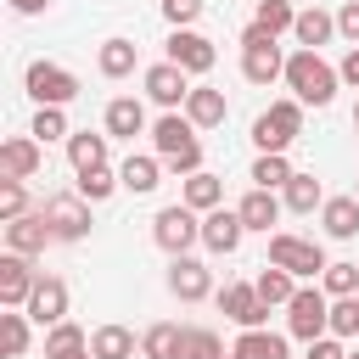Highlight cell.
<instances>
[{
    "instance_id": "ee69618b",
    "label": "cell",
    "mask_w": 359,
    "mask_h": 359,
    "mask_svg": "<svg viewBox=\"0 0 359 359\" xmlns=\"http://www.w3.org/2000/svg\"><path fill=\"white\" fill-rule=\"evenodd\" d=\"M337 34H342L348 45H359V0H348V6L337 11Z\"/></svg>"
},
{
    "instance_id": "e575fe53",
    "label": "cell",
    "mask_w": 359,
    "mask_h": 359,
    "mask_svg": "<svg viewBox=\"0 0 359 359\" xmlns=\"http://www.w3.org/2000/svg\"><path fill=\"white\" fill-rule=\"evenodd\" d=\"M28 135H34L39 146H50V140H67V118H62V107H39Z\"/></svg>"
},
{
    "instance_id": "52a82bcc",
    "label": "cell",
    "mask_w": 359,
    "mask_h": 359,
    "mask_svg": "<svg viewBox=\"0 0 359 359\" xmlns=\"http://www.w3.org/2000/svg\"><path fill=\"white\" fill-rule=\"evenodd\" d=\"M269 264H280V269H292L297 280L303 275H325V252H320V241H303V236H269Z\"/></svg>"
},
{
    "instance_id": "7a4b0ae2",
    "label": "cell",
    "mask_w": 359,
    "mask_h": 359,
    "mask_svg": "<svg viewBox=\"0 0 359 359\" xmlns=\"http://www.w3.org/2000/svg\"><path fill=\"white\" fill-rule=\"evenodd\" d=\"M151 140H157V157L174 168V174H202V140H196V123L180 118V112H163L151 123Z\"/></svg>"
},
{
    "instance_id": "cb8c5ba5",
    "label": "cell",
    "mask_w": 359,
    "mask_h": 359,
    "mask_svg": "<svg viewBox=\"0 0 359 359\" xmlns=\"http://www.w3.org/2000/svg\"><path fill=\"white\" fill-rule=\"evenodd\" d=\"M118 180H123V191L146 196V191H157V185H163V157H129V163L118 168Z\"/></svg>"
},
{
    "instance_id": "ab89813d",
    "label": "cell",
    "mask_w": 359,
    "mask_h": 359,
    "mask_svg": "<svg viewBox=\"0 0 359 359\" xmlns=\"http://www.w3.org/2000/svg\"><path fill=\"white\" fill-rule=\"evenodd\" d=\"M331 337H359V297L331 303Z\"/></svg>"
},
{
    "instance_id": "6da1fadb",
    "label": "cell",
    "mask_w": 359,
    "mask_h": 359,
    "mask_svg": "<svg viewBox=\"0 0 359 359\" xmlns=\"http://www.w3.org/2000/svg\"><path fill=\"white\" fill-rule=\"evenodd\" d=\"M337 79L342 73L331 62H320V50H292L286 56V84H292V101H303V107H331Z\"/></svg>"
},
{
    "instance_id": "836d02e7",
    "label": "cell",
    "mask_w": 359,
    "mask_h": 359,
    "mask_svg": "<svg viewBox=\"0 0 359 359\" xmlns=\"http://www.w3.org/2000/svg\"><path fill=\"white\" fill-rule=\"evenodd\" d=\"M180 359H224V342H219L213 331L191 325V331H185V342H180Z\"/></svg>"
},
{
    "instance_id": "603a6c76",
    "label": "cell",
    "mask_w": 359,
    "mask_h": 359,
    "mask_svg": "<svg viewBox=\"0 0 359 359\" xmlns=\"http://www.w3.org/2000/svg\"><path fill=\"white\" fill-rule=\"evenodd\" d=\"M67 157H73V168H79V174H90V168H107V135H90V129L67 135Z\"/></svg>"
},
{
    "instance_id": "8fae6325",
    "label": "cell",
    "mask_w": 359,
    "mask_h": 359,
    "mask_svg": "<svg viewBox=\"0 0 359 359\" xmlns=\"http://www.w3.org/2000/svg\"><path fill=\"white\" fill-rule=\"evenodd\" d=\"M196 84H191V73L185 67H174V62H157V67H146V95L157 101V107H185V95H191Z\"/></svg>"
},
{
    "instance_id": "816d5d0a",
    "label": "cell",
    "mask_w": 359,
    "mask_h": 359,
    "mask_svg": "<svg viewBox=\"0 0 359 359\" xmlns=\"http://www.w3.org/2000/svg\"><path fill=\"white\" fill-rule=\"evenodd\" d=\"M353 196H359V185H353Z\"/></svg>"
},
{
    "instance_id": "e0dca14e",
    "label": "cell",
    "mask_w": 359,
    "mask_h": 359,
    "mask_svg": "<svg viewBox=\"0 0 359 359\" xmlns=\"http://www.w3.org/2000/svg\"><path fill=\"white\" fill-rule=\"evenodd\" d=\"M168 292H174L180 303H202V297L213 292L208 264H196V258H174V269H168Z\"/></svg>"
},
{
    "instance_id": "4dcf8cb0",
    "label": "cell",
    "mask_w": 359,
    "mask_h": 359,
    "mask_svg": "<svg viewBox=\"0 0 359 359\" xmlns=\"http://www.w3.org/2000/svg\"><path fill=\"white\" fill-rule=\"evenodd\" d=\"M286 180H292L286 151H258V163H252V185H258V191H275V185H286Z\"/></svg>"
},
{
    "instance_id": "3957f363",
    "label": "cell",
    "mask_w": 359,
    "mask_h": 359,
    "mask_svg": "<svg viewBox=\"0 0 359 359\" xmlns=\"http://www.w3.org/2000/svg\"><path fill=\"white\" fill-rule=\"evenodd\" d=\"M297 135H303V101H275L269 112L252 118V140H258V151H286Z\"/></svg>"
},
{
    "instance_id": "ac0fdd59",
    "label": "cell",
    "mask_w": 359,
    "mask_h": 359,
    "mask_svg": "<svg viewBox=\"0 0 359 359\" xmlns=\"http://www.w3.org/2000/svg\"><path fill=\"white\" fill-rule=\"evenodd\" d=\"M241 213H230V208H213L208 219H202V247L208 252H236L241 247Z\"/></svg>"
},
{
    "instance_id": "7c38bea8",
    "label": "cell",
    "mask_w": 359,
    "mask_h": 359,
    "mask_svg": "<svg viewBox=\"0 0 359 359\" xmlns=\"http://www.w3.org/2000/svg\"><path fill=\"white\" fill-rule=\"evenodd\" d=\"M39 163H45V146L34 135H17V140L0 146V180H34Z\"/></svg>"
},
{
    "instance_id": "d6a6232c",
    "label": "cell",
    "mask_w": 359,
    "mask_h": 359,
    "mask_svg": "<svg viewBox=\"0 0 359 359\" xmlns=\"http://www.w3.org/2000/svg\"><path fill=\"white\" fill-rule=\"evenodd\" d=\"M95 62H101L107 79H123V73H135V45H129V39H107Z\"/></svg>"
},
{
    "instance_id": "2e32d148",
    "label": "cell",
    "mask_w": 359,
    "mask_h": 359,
    "mask_svg": "<svg viewBox=\"0 0 359 359\" xmlns=\"http://www.w3.org/2000/svg\"><path fill=\"white\" fill-rule=\"evenodd\" d=\"M45 241H56V236H50V224H45V213H22V219H11V224H6V252L34 258V252H45Z\"/></svg>"
},
{
    "instance_id": "9c48e42d",
    "label": "cell",
    "mask_w": 359,
    "mask_h": 359,
    "mask_svg": "<svg viewBox=\"0 0 359 359\" xmlns=\"http://www.w3.org/2000/svg\"><path fill=\"white\" fill-rule=\"evenodd\" d=\"M34 286H39L34 264H28L22 252H6V258H0V303H6V309H28Z\"/></svg>"
},
{
    "instance_id": "f1b7e54d",
    "label": "cell",
    "mask_w": 359,
    "mask_h": 359,
    "mask_svg": "<svg viewBox=\"0 0 359 359\" xmlns=\"http://www.w3.org/2000/svg\"><path fill=\"white\" fill-rule=\"evenodd\" d=\"M252 286H258V297H264V303H292V297H297V275H292V269H280V264H264V275H258Z\"/></svg>"
},
{
    "instance_id": "f907efd6",
    "label": "cell",
    "mask_w": 359,
    "mask_h": 359,
    "mask_svg": "<svg viewBox=\"0 0 359 359\" xmlns=\"http://www.w3.org/2000/svg\"><path fill=\"white\" fill-rule=\"evenodd\" d=\"M348 359H359V353H348Z\"/></svg>"
},
{
    "instance_id": "44dd1931",
    "label": "cell",
    "mask_w": 359,
    "mask_h": 359,
    "mask_svg": "<svg viewBox=\"0 0 359 359\" xmlns=\"http://www.w3.org/2000/svg\"><path fill=\"white\" fill-rule=\"evenodd\" d=\"M146 129V107L135 101V95H118V101H107V135H118V140H135Z\"/></svg>"
},
{
    "instance_id": "7402d4cb",
    "label": "cell",
    "mask_w": 359,
    "mask_h": 359,
    "mask_svg": "<svg viewBox=\"0 0 359 359\" xmlns=\"http://www.w3.org/2000/svg\"><path fill=\"white\" fill-rule=\"evenodd\" d=\"M292 34H297V45H303V50H320V45L337 34V17H331V11H320V6H309V11H297V28H292Z\"/></svg>"
},
{
    "instance_id": "9a60e30c",
    "label": "cell",
    "mask_w": 359,
    "mask_h": 359,
    "mask_svg": "<svg viewBox=\"0 0 359 359\" xmlns=\"http://www.w3.org/2000/svg\"><path fill=\"white\" fill-rule=\"evenodd\" d=\"M168 62L185 67V73H208V67H213V39H202V34H191V28H174Z\"/></svg>"
},
{
    "instance_id": "30bf717a",
    "label": "cell",
    "mask_w": 359,
    "mask_h": 359,
    "mask_svg": "<svg viewBox=\"0 0 359 359\" xmlns=\"http://www.w3.org/2000/svg\"><path fill=\"white\" fill-rule=\"evenodd\" d=\"M219 309H224V320H236L241 331H264V320H269V303L258 297V286H224V292H219Z\"/></svg>"
},
{
    "instance_id": "83f0119b",
    "label": "cell",
    "mask_w": 359,
    "mask_h": 359,
    "mask_svg": "<svg viewBox=\"0 0 359 359\" xmlns=\"http://www.w3.org/2000/svg\"><path fill=\"white\" fill-rule=\"evenodd\" d=\"M180 342H185V331H180L174 320H157V325L140 337V353H146V359H180Z\"/></svg>"
},
{
    "instance_id": "60d3db41",
    "label": "cell",
    "mask_w": 359,
    "mask_h": 359,
    "mask_svg": "<svg viewBox=\"0 0 359 359\" xmlns=\"http://www.w3.org/2000/svg\"><path fill=\"white\" fill-rule=\"evenodd\" d=\"M28 213V191H22V180H6L0 185V219L11 224V219H22Z\"/></svg>"
},
{
    "instance_id": "1f68e13d",
    "label": "cell",
    "mask_w": 359,
    "mask_h": 359,
    "mask_svg": "<svg viewBox=\"0 0 359 359\" xmlns=\"http://www.w3.org/2000/svg\"><path fill=\"white\" fill-rule=\"evenodd\" d=\"M286 208H292V213H314V208H325L320 180H314V174H292V180H286Z\"/></svg>"
},
{
    "instance_id": "4fadbf2b",
    "label": "cell",
    "mask_w": 359,
    "mask_h": 359,
    "mask_svg": "<svg viewBox=\"0 0 359 359\" xmlns=\"http://www.w3.org/2000/svg\"><path fill=\"white\" fill-rule=\"evenodd\" d=\"M241 73H247V84H275V79H286V56H280V45H275V39H264V45H241Z\"/></svg>"
},
{
    "instance_id": "74e56055",
    "label": "cell",
    "mask_w": 359,
    "mask_h": 359,
    "mask_svg": "<svg viewBox=\"0 0 359 359\" xmlns=\"http://www.w3.org/2000/svg\"><path fill=\"white\" fill-rule=\"evenodd\" d=\"M325 292L331 297H359V264H325Z\"/></svg>"
},
{
    "instance_id": "ffe728a7",
    "label": "cell",
    "mask_w": 359,
    "mask_h": 359,
    "mask_svg": "<svg viewBox=\"0 0 359 359\" xmlns=\"http://www.w3.org/2000/svg\"><path fill=\"white\" fill-rule=\"evenodd\" d=\"M320 224H325V236L353 241V236H359V196H331V202L320 208Z\"/></svg>"
},
{
    "instance_id": "8d00e7d4",
    "label": "cell",
    "mask_w": 359,
    "mask_h": 359,
    "mask_svg": "<svg viewBox=\"0 0 359 359\" xmlns=\"http://www.w3.org/2000/svg\"><path fill=\"white\" fill-rule=\"evenodd\" d=\"M0 348H6V359H22V348H28V325H22L17 309L0 314Z\"/></svg>"
},
{
    "instance_id": "4316f807",
    "label": "cell",
    "mask_w": 359,
    "mask_h": 359,
    "mask_svg": "<svg viewBox=\"0 0 359 359\" xmlns=\"http://www.w3.org/2000/svg\"><path fill=\"white\" fill-rule=\"evenodd\" d=\"M230 359H286V337H275V331H241L236 348H230Z\"/></svg>"
},
{
    "instance_id": "c3c4849f",
    "label": "cell",
    "mask_w": 359,
    "mask_h": 359,
    "mask_svg": "<svg viewBox=\"0 0 359 359\" xmlns=\"http://www.w3.org/2000/svg\"><path fill=\"white\" fill-rule=\"evenodd\" d=\"M50 0H11V11H22V17H34V11H45Z\"/></svg>"
},
{
    "instance_id": "277c9868",
    "label": "cell",
    "mask_w": 359,
    "mask_h": 359,
    "mask_svg": "<svg viewBox=\"0 0 359 359\" xmlns=\"http://www.w3.org/2000/svg\"><path fill=\"white\" fill-rule=\"evenodd\" d=\"M286 331L303 337V342H320L331 331V303H325L320 286H297V297L286 303Z\"/></svg>"
},
{
    "instance_id": "d4e9b609",
    "label": "cell",
    "mask_w": 359,
    "mask_h": 359,
    "mask_svg": "<svg viewBox=\"0 0 359 359\" xmlns=\"http://www.w3.org/2000/svg\"><path fill=\"white\" fill-rule=\"evenodd\" d=\"M219 202H224V180H219V174H208V168H202V174H185V208L213 213Z\"/></svg>"
},
{
    "instance_id": "f35d334b",
    "label": "cell",
    "mask_w": 359,
    "mask_h": 359,
    "mask_svg": "<svg viewBox=\"0 0 359 359\" xmlns=\"http://www.w3.org/2000/svg\"><path fill=\"white\" fill-rule=\"evenodd\" d=\"M252 22L269 28V34H280V28H297V11H292V0H258V17Z\"/></svg>"
},
{
    "instance_id": "d6986e66",
    "label": "cell",
    "mask_w": 359,
    "mask_h": 359,
    "mask_svg": "<svg viewBox=\"0 0 359 359\" xmlns=\"http://www.w3.org/2000/svg\"><path fill=\"white\" fill-rule=\"evenodd\" d=\"M224 90H213V84H196L191 95H185V118L196 123V129H219L224 123Z\"/></svg>"
},
{
    "instance_id": "5bb4252c",
    "label": "cell",
    "mask_w": 359,
    "mask_h": 359,
    "mask_svg": "<svg viewBox=\"0 0 359 359\" xmlns=\"http://www.w3.org/2000/svg\"><path fill=\"white\" fill-rule=\"evenodd\" d=\"M22 314L39 320V325H62V320H67V286H62L56 275H39V286H34V297H28Z\"/></svg>"
},
{
    "instance_id": "d590c367",
    "label": "cell",
    "mask_w": 359,
    "mask_h": 359,
    "mask_svg": "<svg viewBox=\"0 0 359 359\" xmlns=\"http://www.w3.org/2000/svg\"><path fill=\"white\" fill-rule=\"evenodd\" d=\"M118 185H123V180H118L112 168H90V174H79V196H84V202H107Z\"/></svg>"
},
{
    "instance_id": "f546056e",
    "label": "cell",
    "mask_w": 359,
    "mask_h": 359,
    "mask_svg": "<svg viewBox=\"0 0 359 359\" xmlns=\"http://www.w3.org/2000/svg\"><path fill=\"white\" fill-rule=\"evenodd\" d=\"M90 353H95V359H129V353H135V331H129V325H101V331L90 337Z\"/></svg>"
},
{
    "instance_id": "7bdbcfd3",
    "label": "cell",
    "mask_w": 359,
    "mask_h": 359,
    "mask_svg": "<svg viewBox=\"0 0 359 359\" xmlns=\"http://www.w3.org/2000/svg\"><path fill=\"white\" fill-rule=\"evenodd\" d=\"M79 342H90V337H84L73 320H62V325H50V337H45V353H50V348H79Z\"/></svg>"
},
{
    "instance_id": "bcb514c9",
    "label": "cell",
    "mask_w": 359,
    "mask_h": 359,
    "mask_svg": "<svg viewBox=\"0 0 359 359\" xmlns=\"http://www.w3.org/2000/svg\"><path fill=\"white\" fill-rule=\"evenodd\" d=\"M45 359H95V353H90V342H79V348H50Z\"/></svg>"
},
{
    "instance_id": "7dc6e473",
    "label": "cell",
    "mask_w": 359,
    "mask_h": 359,
    "mask_svg": "<svg viewBox=\"0 0 359 359\" xmlns=\"http://www.w3.org/2000/svg\"><path fill=\"white\" fill-rule=\"evenodd\" d=\"M337 73H342V79H348V84H359V45H353V50H348V56H342V67H337Z\"/></svg>"
},
{
    "instance_id": "681fc988",
    "label": "cell",
    "mask_w": 359,
    "mask_h": 359,
    "mask_svg": "<svg viewBox=\"0 0 359 359\" xmlns=\"http://www.w3.org/2000/svg\"><path fill=\"white\" fill-rule=\"evenodd\" d=\"M353 129H359V107H353Z\"/></svg>"
},
{
    "instance_id": "f6af8a7d",
    "label": "cell",
    "mask_w": 359,
    "mask_h": 359,
    "mask_svg": "<svg viewBox=\"0 0 359 359\" xmlns=\"http://www.w3.org/2000/svg\"><path fill=\"white\" fill-rule=\"evenodd\" d=\"M309 359H348V353L337 348V337H320V342H309Z\"/></svg>"
},
{
    "instance_id": "5b68a950",
    "label": "cell",
    "mask_w": 359,
    "mask_h": 359,
    "mask_svg": "<svg viewBox=\"0 0 359 359\" xmlns=\"http://www.w3.org/2000/svg\"><path fill=\"white\" fill-rule=\"evenodd\" d=\"M151 241H157L163 252L185 258V247H191V241H202V219H196V208H185V202L163 208V213L151 219Z\"/></svg>"
},
{
    "instance_id": "484cf974",
    "label": "cell",
    "mask_w": 359,
    "mask_h": 359,
    "mask_svg": "<svg viewBox=\"0 0 359 359\" xmlns=\"http://www.w3.org/2000/svg\"><path fill=\"white\" fill-rule=\"evenodd\" d=\"M236 213H241V224H247V230H269V224L280 219V202H275V191H258V185H252V191L241 196V208H236Z\"/></svg>"
},
{
    "instance_id": "b9f144b4",
    "label": "cell",
    "mask_w": 359,
    "mask_h": 359,
    "mask_svg": "<svg viewBox=\"0 0 359 359\" xmlns=\"http://www.w3.org/2000/svg\"><path fill=\"white\" fill-rule=\"evenodd\" d=\"M163 17H168L174 28H191V22L202 17V0H163Z\"/></svg>"
},
{
    "instance_id": "8992f818",
    "label": "cell",
    "mask_w": 359,
    "mask_h": 359,
    "mask_svg": "<svg viewBox=\"0 0 359 359\" xmlns=\"http://www.w3.org/2000/svg\"><path fill=\"white\" fill-rule=\"evenodd\" d=\"M22 84H28V95H34L39 107H67V101L79 95V79H73L67 67H56V62H28Z\"/></svg>"
},
{
    "instance_id": "ba28073f",
    "label": "cell",
    "mask_w": 359,
    "mask_h": 359,
    "mask_svg": "<svg viewBox=\"0 0 359 359\" xmlns=\"http://www.w3.org/2000/svg\"><path fill=\"white\" fill-rule=\"evenodd\" d=\"M45 224H50L56 241H84V236H90V208H84V196H79V191H73V196H50V202H45Z\"/></svg>"
}]
</instances>
